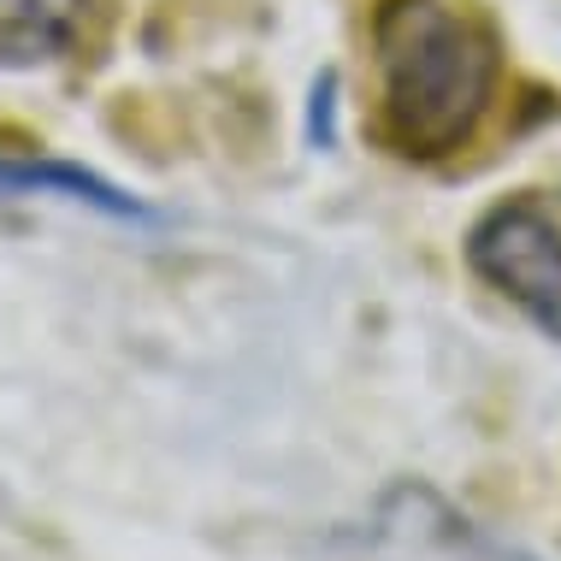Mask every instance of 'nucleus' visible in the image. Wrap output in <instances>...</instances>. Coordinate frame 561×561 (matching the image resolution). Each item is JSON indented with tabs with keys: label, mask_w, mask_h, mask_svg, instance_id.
<instances>
[{
	"label": "nucleus",
	"mask_w": 561,
	"mask_h": 561,
	"mask_svg": "<svg viewBox=\"0 0 561 561\" xmlns=\"http://www.w3.org/2000/svg\"><path fill=\"white\" fill-rule=\"evenodd\" d=\"M0 190L7 195H66V202H83L95 214H107L118 225H154L136 195H125L113 178L89 172V165L71 160H42V154H0Z\"/></svg>",
	"instance_id": "nucleus-3"
},
{
	"label": "nucleus",
	"mask_w": 561,
	"mask_h": 561,
	"mask_svg": "<svg viewBox=\"0 0 561 561\" xmlns=\"http://www.w3.org/2000/svg\"><path fill=\"white\" fill-rule=\"evenodd\" d=\"M89 0H0V66L36 71L83 42Z\"/></svg>",
	"instance_id": "nucleus-4"
},
{
	"label": "nucleus",
	"mask_w": 561,
	"mask_h": 561,
	"mask_svg": "<svg viewBox=\"0 0 561 561\" xmlns=\"http://www.w3.org/2000/svg\"><path fill=\"white\" fill-rule=\"evenodd\" d=\"M331 113H337V78L325 71V78L313 83V107H308V136H313L320 148L337 142V125H331Z\"/></svg>",
	"instance_id": "nucleus-5"
},
{
	"label": "nucleus",
	"mask_w": 561,
	"mask_h": 561,
	"mask_svg": "<svg viewBox=\"0 0 561 561\" xmlns=\"http://www.w3.org/2000/svg\"><path fill=\"white\" fill-rule=\"evenodd\" d=\"M467 272L533 320L543 337H561V214L538 195H508L484 207L461 237Z\"/></svg>",
	"instance_id": "nucleus-2"
},
{
	"label": "nucleus",
	"mask_w": 561,
	"mask_h": 561,
	"mask_svg": "<svg viewBox=\"0 0 561 561\" xmlns=\"http://www.w3.org/2000/svg\"><path fill=\"white\" fill-rule=\"evenodd\" d=\"M367 42L373 136L390 154L432 165L473 142L503 83V42L479 0H378Z\"/></svg>",
	"instance_id": "nucleus-1"
}]
</instances>
